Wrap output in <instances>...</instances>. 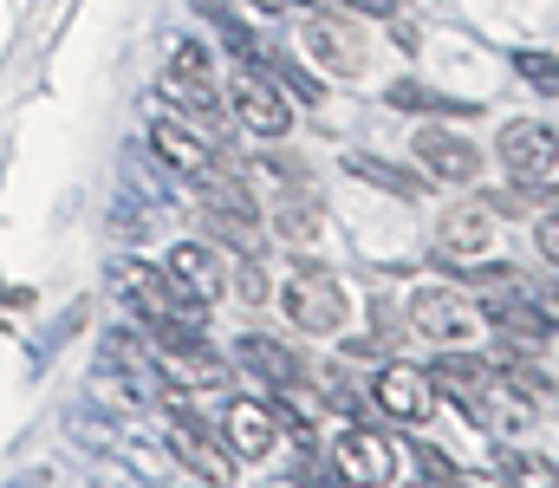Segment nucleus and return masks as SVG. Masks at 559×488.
<instances>
[{
    "instance_id": "nucleus-24",
    "label": "nucleus",
    "mask_w": 559,
    "mask_h": 488,
    "mask_svg": "<svg viewBox=\"0 0 559 488\" xmlns=\"http://www.w3.org/2000/svg\"><path fill=\"white\" fill-rule=\"evenodd\" d=\"M338 7H352V13H365V20H384L397 0H338Z\"/></svg>"
},
{
    "instance_id": "nucleus-14",
    "label": "nucleus",
    "mask_w": 559,
    "mask_h": 488,
    "mask_svg": "<svg viewBox=\"0 0 559 488\" xmlns=\"http://www.w3.org/2000/svg\"><path fill=\"white\" fill-rule=\"evenodd\" d=\"M228 443H235V456L261 463V456H267V450L280 443V417H274V404L235 397V404H228Z\"/></svg>"
},
{
    "instance_id": "nucleus-27",
    "label": "nucleus",
    "mask_w": 559,
    "mask_h": 488,
    "mask_svg": "<svg viewBox=\"0 0 559 488\" xmlns=\"http://www.w3.org/2000/svg\"><path fill=\"white\" fill-rule=\"evenodd\" d=\"M299 7H325V0H299Z\"/></svg>"
},
{
    "instance_id": "nucleus-5",
    "label": "nucleus",
    "mask_w": 559,
    "mask_h": 488,
    "mask_svg": "<svg viewBox=\"0 0 559 488\" xmlns=\"http://www.w3.org/2000/svg\"><path fill=\"white\" fill-rule=\"evenodd\" d=\"M118 281H124V294L143 307V320H189V325L209 320V300H195V294H189L176 274H163V267H138V261H124Z\"/></svg>"
},
{
    "instance_id": "nucleus-9",
    "label": "nucleus",
    "mask_w": 559,
    "mask_h": 488,
    "mask_svg": "<svg viewBox=\"0 0 559 488\" xmlns=\"http://www.w3.org/2000/svg\"><path fill=\"white\" fill-rule=\"evenodd\" d=\"M495 202H455L442 222H436V254L442 261H481L495 248Z\"/></svg>"
},
{
    "instance_id": "nucleus-26",
    "label": "nucleus",
    "mask_w": 559,
    "mask_h": 488,
    "mask_svg": "<svg viewBox=\"0 0 559 488\" xmlns=\"http://www.w3.org/2000/svg\"><path fill=\"white\" fill-rule=\"evenodd\" d=\"M254 7H261V13H280V7H286V0H254Z\"/></svg>"
},
{
    "instance_id": "nucleus-21",
    "label": "nucleus",
    "mask_w": 559,
    "mask_h": 488,
    "mask_svg": "<svg viewBox=\"0 0 559 488\" xmlns=\"http://www.w3.org/2000/svg\"><path fill=\"white\" fill-rule=\"evenodd\" d=\"M235 300H241V307H267V300H274V287H267V274H261V261H254V254H241V274H235Z\"/></svg>"
},
{
    "instance_id": "nucleus-20",
    "label": "nucleus",
    "mask_w": 559,
    "mask_h": 488,
    "mask_svg": "<svg viewBox=\"0 0 559 488\" xmlns=\"http://www.w3.org/2000/svg\"><path fill=\"white\" fill-rule=\"evenodd\" d=\"M169 66H176V79H195V85H215V66H209V52H202L195 39H176V46H169Z\"/></svg>"
},
{
    "instance_id": "nucleus-10",
    "label": "nucleus",
    "mask_w": 559,
    "mask_h": 488,
    "mask_svg": "<svg viewBox=\"0 0 559 488\" xmlns=\"http://www.w3.org/2000/svg\"><path fill=\"white\" fill-rule=\"evenodd\" d=\"M306 52H312V66H325V72H338V79H352L358 66H365V33L352 26V20H306Z\"/></svg>"
},
{
    "instance_id": "nucleus-16",
    "label": "nucleus",
    "mask_w": 559,
    "mask_h": 488,
    "mask_svg": "<svg viewBox=\"0 0 559 488\" xmlns=\"http://www.w3.org/2000/svg\"><path fill=\"white\" fill-rule=\"evenodd\" d=\"M325 228V209L312 202V189H280L274 195V235L280 241H312Z\"/></svg>"
},
{
    "instance_id": "nucleus-1",
    "label": "nucleus",
    "mask_w": 559,
    "mask_h": 488,
    "mask_svg": "<svg viewBox=\"0 0 559 488\" xmlns=\"http://www.w3.org/2000/svg\"><path fill=\"white\" fill-rule=\"evenodd\" d=\"M150 345H156L169 384H189V391H222V384H228V365H222V352L202 338V325L150 320Z\"/></svg>"
},
{
    "instance_id": "nucleus-4",
    "label": "nucleus",
    "mask_w": 559,
    "mask_h": 488,
    "mask_svg": "<svg viewBox=\"0 0 559 488\" xmlns=\"http://www.w3.org/2000/svg\"><path fill=\"white\" fill-rule=\"evenodd\" d=\"M280 313L299 325V332L332 338V332L345 325V313H352V300H345L338 274H325V267H299V274H286V287H280Z\"/></svg>"
},
{
    "instance_id": "nucleus-15",
    "label": "nucleus",
    "mask_w": 559,
    "mask_h": 488,
    "mask_svg": "<svg viewBox=\"0 0 559 488\" xmlns=\"http://www.w3.org/2000/svg\"><path fill=\"white\" fill-rule=\"evenodd\" d=\"M163 274H176L195 300H222V254L215 248H202V241H182V248H169V261H163Z\"/></svg>"
},
{
    "instance_id": "nucleus-22",
    "label": "nucleus",
    "mask_w": 559,
    "mask_h": 488,
    "mask_svg": "<svg viewBox=\"0 0 559 488\" xmlns=\"http://www.w3.org/2000/svg\"><path fill=\"white\" fill-rule=\"evenodd\" d=\"M514 72H521V79H527V85H540V92H547V98H554V52H521V59H514Z\"/></svg>"
},
{
    "instance_id": "nucleus-17",
    "label": "nucleus",
    "mask_w": 559,
    "mask_h": 488,
    "mask_svg": "<svg viewBox=\"0 0 559 488\" xmlns=\"http://www.w3.org/2000/svg\"><path fill=\"white\" fill-rule=\"evenodd\" d=\"M209 228H215L228 248L261 254V222H254V209H248V202H222V195H209Z\"/></svg>"
},
{
    "instance_id": "nucleus-13",
    "label": "nucleus",
    "mask_w": 559,
    "mask_h": 488,
    "mask_svg": "<svg viewBox=\"0 0 559 488\" xmlns=\"http://www.w3.org/2000/svg\"><path fill=\"white\" fill-rule=\"evenodd\" d=\"M501 163L514 176H554V124H534V118H514L501 124Z\"/></svg>"
},
{
    "instance_id": "nucleus-12",
    "label": "nucleus",
    "mask_w": 559,
    "mask_h": 488,
    "mask_svg": "<svg viewBox=\"0 0 559 488\" xmlns=\"http://www.w3.org/2000/svg\"><path fill=\"white\" fill-rule=\"evenodd\" d=\"M332 463H338V476H352V483H391V469H397V456H391V443L371 430V424H352L345 437H338V450H332Z\"/></svg>"
},
{
    "instance_id": "nucleus-25",
    "label": "nucleus",
    "mask_w": 559,
    "mask_h": 488,
    "mask_svg": "<svg viewBox=\"0 0 559 488\" xmlns=\"http://www.w3.org/2000/svg\"><path fill=\"white\" fill-rule=\"evenodd\" d=\"M540 254H547V261H554V254H559V235H554V215H540Z\"/></svg>"
},
{
    "instance_id": "nucleus-19",
    "label": "nucleus",
    "mask_w": 559,
    "mask_h": 488,
    "mask_svg": "<svg viewBox=\"0 0 559 488\" xmlns=\"http://www.w3.org/2000/svg\"><path fill=\"white\" fill-rule=\"evenodd\" d=\"M345 169L358 176V182H371V189H391V195H423V182L417 176H404V169H391V163H378V157H345Z\"/></svg>"
},
{
    "instance_id": "nucleus-11",
    "label": "nucleus",
    "mask_w": 559,
    "mask_h": 488,
    "mask_svg": "<svg viewBox=\"0 0 559 488\" xmlns=\"http://www.w3.org/2000/svg\"><path fill=\"white\" fill-rule=\"evenodd\" d=\"M429 378H436V391H455L462 410L481 424V404H488V391H495V365H481V358H468L462 345H449V352L429 365Z\"/></svg>"
},
{
    "instance_id": "nucleus-7",
    "label": "nucleus",
    "mask_w": 559,
    "mask_h": 488,
    "mask_svg": "<svg viewBox=\"0 0 559 488\" xmlns=\"http://www.w3.org/2000/svg\"><path fill=\"white\" fill-rule=\"evenodd\" d=\"M371 404H378L384 417H397V424H423V417L442 404V391H436V378L417 371V365H384V371L371 378Z\"/></svg>"
},
{
    "instance_id": "nucleus-3",
    "label": "nucleus",
    "mask_w": 559,
    "mask_h": 488,
    "mask_svg": "<svg viewBox=\"0 0 559 488\" xmlns=\"http://www.w3.org/2000/svg\"><path fill=\"white\" fill-rule=\"evenodd\" d=\"M411 332L429 345H475V338H488V320L455 287H417L411 294Z\"/></svg>"
},
{
    "instance_id": "nucleus-23",
    "label": "nucleus",
    "mask_w": 559,
    "mask_h": 488,
    "mask_svg": "<svg viewBox=\"0 0 559 488\" xmlns=\"http://www.w3.org/2000/svg\"><path fill=\"white\" fill-rule=\"evenodd\" d=\"M417 463H423V476H442V483H455V463H449L442 450H429V443H423V450H417Z\"/></svg>"
},
{
    "instance_id": "nucleus-6",
    "label": "nucleus",
    "mask_w": 559,
    "mask_h": 488,
    "mask_svg": "<svg viewBox=\"0 0 559 488\" xmlns=\"http://www.w3.org/2000/svg\"><path fill=\"white\" fill-rule=\"evenodd\" d=\"M169 450H176L195 476H209V483H228V476H235V456L222 450L215 424H202L182 397H169Z\"/></svg>"
},
{
    "instance_id": "nucleus-8",
    "label": "nucleus",
    "mask_w": 559,
    "mask_h": 488,
    "mask_svg": "<svg viewBox=\"0 0 559 488\" xmlns=\"http://www.w3.org/2000/svg\"><path fill=\"white\" fill-rule=\"evenodd\" d=\"M411 151H417V169L429 182H475L481 176V151L468 144V138H455V131H442V124H423L417 138H411Z\"/></svg>"
},
{
    "instance_id": "nucleus-18",
    "label": "nucleus",
    "mask_w": 559,
    "mask_h": 488,
    "mask_svg": "<svg viewBox=\"0 0 559 488\" xmlns=\"http://www.w3.org/2000/svg\"><path fill=\"white\" fill-rule=\"evenodd\" d=\"M241 365H254L267 384H293V378H306V365L286 352V345H274V338H261V332H248L241 338Z\"/></svg>"
},
{
    "instance_id": "nucleus-2",
    "label": "nucleus",
    "mask_w": 559,
    "mask_h": 488,
    "mask_svg": "<svg viewBox=\"0 0 559 488\" xmlns=\"http://www.w3.org/2000/svg\"><path fill=\"white\" fill-rule=\"evenodd\" d=\"M228 118L241 131H254V138H274V144L293 131V105H286L280 79H267L261 59H241L235 66V79H228Z\"/></svg>"
}]
</instances>
